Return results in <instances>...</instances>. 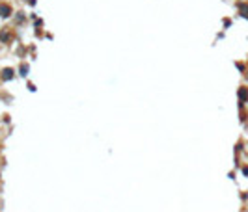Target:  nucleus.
I'll list each match as a JSON object with an SVG mask.
<instances>
[{"mask_svg": "<svg viewBox=\"0 0 248 212\" xmlns=\"http://www.w3.org/2000/svg\"><path fill=\"white\" fill-rule=\"evenodd\" d=\"M239 97H241V99H243V101H245V99H246V97H248V89H246V88H243V89H241V91H239Z\"/></svg>", "mask_w": 248, "mask_h": 212, "instance_id": "f257e3e1", "label": "nucleus"}]
</instances>
